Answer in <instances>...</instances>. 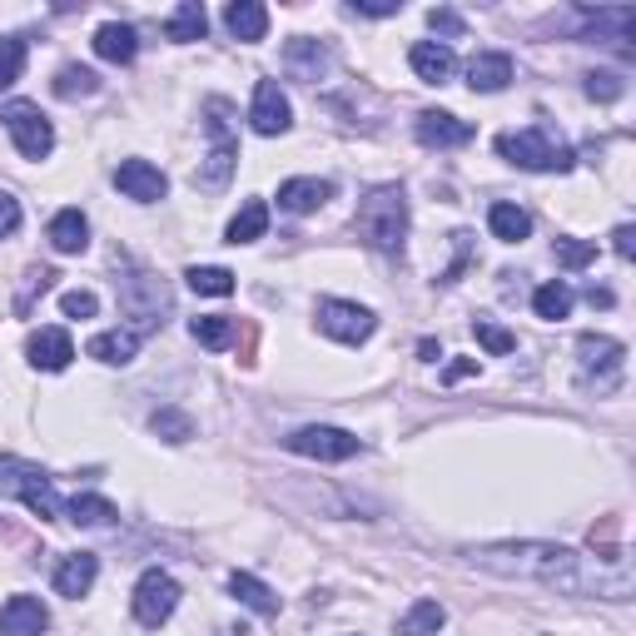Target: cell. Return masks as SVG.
I'll return each instance as SVG.
<instances>
[{
    "label": "cell",
    "instance_id": "obj_26",
    "mask_svg": "<svg viewBox=\"0 0 636 636\" xmlns=\"http://www.w3.org/2000/svg\"><path fill=\"white\" fill-rule=\"evenodd\" d=\"M264 229H268V204H264V199H248V204L229 219L224 239L239 248V244H254V239H264Z\"/></svg>",
    "mask_w": 636,
    "mask_h": 636
},
{
    "label": "cell",
    "instance_id": "obj_2",
    "mask_svg": "<svg viewBox=\"0 0 636 636\" xmlns=\"http://www.w3.org/2000/svg\"><path fill=\"white\" fill-rule=\"evenodd\" d=\"M353 229H358V239H363L368 248H378V254H398L403 239H407V194L398 184H378L373 194H363V204H358Z\"/></svg>",
    "mask_w": 636,
    "mask_h": 636
},
{
    "label": "cell",
    "instance_id": "obj_27",
    "mask_svg": "<svg viewBox=\"0 0 636 636\" xmlns=\"http://www.w3.org/2000/svg\"><path fill=\"white\" fill-rule=\"evenodd\" d=\"M139 348V333H129V328H109V333H95L85 343L89 358H99V363H129Z\"/></svg>",
    "mask_w": 636,
    "mask_h": 636
},
{
    "label": "cell",
    "instance_id": "obj_17",
    "mask_svg": "<svg viewBox=\"0 0 636 636\" xmlns=\"http://www.w3.org/2000/svg\"><path fill=\"white\" fill-rule=\"evenodd\" d=\"M95 576H99V556L95 552H70V556H60V566H55V592L60 596H85L89 586H95Z\"/></svg>",
    "mask_w": 636,
    "mask_h": 636
},
{
    "label": "cell",
    "instance_id": "obj_7",
    "mask_svg": "<svg viewBox=\"0 0 636 636\" xmlns=\"http://www.w3.org/2000/svg\"><path fill=\"white\" fill-rule=\"evenodd\" d=\"M0 119H6L10 139H15V149L25 159H45L50 149H55V129H50V119L40 115V105H30V99H10Z\"/></svg>",
    "mask_w": 636,
    "mask_h": 636
},
{
    "label": "cell",
    "instance_id": "obj_19",
    "mask_svg": "<svg viewBox=\"0 0 636 636\" xmlns=\"http://www.w3.org/2000/svg\"><path fill=\"white\" fill-rule=\"evenodd\" d=\"M507 80H512V55H502V50H483V55H473V65H467V85L483 89V95L502 89Z\"/></svg>",
    "mask_w": 636,
    "mask_h": 636
},
{
    "label": "cell",
    "instance_id": "obj_12",
    "mask_svg": "<svg viewBox=\"0 0 636 636\" xmlns=\"http://www.w3.org/2000/svg\"><path fill=\"white\" fill-rule=\"evenodd\" d=\"M115 184L125 189L129 199H139V204H155V199L169 194V179L159 165H149V159H125V165L115 169Z\"/></svg>",
    "mask_w": 636,
    "mask_h": 636
},
{
    "label": "cell",
    "instance_id": "obj_48",
    "mask_svg": "<svg viewBox=\"0 0 636 636\" xmlns=\"http://www.w3.org/2000/svg\"><path fill=\"white\" fill-rule=\"evenodd\" d=\"M467 373H477V363H473V358H457V363H447V383H457V378H467Z\"/></svg>",
    "mask_w": 636,
    "mask_h": 636
},
{
    "label": "cell",
    "instance_id": "obj_47",
    "mask_svg": "<svg viewBox=\"0 0 636 636\" xmlns=\"http://www.w3.org/2000/svg\"><path fill=\"white\" fill-rule=\"evenodd\" d=\"M612 248H616L622 258H632V254H636V229H632V224L616 229V234H612Z\"/></svg>",
    "mask_w": 636,
    "mask_h": 636
},
{
    "label": "cell",
    "instance_id": "obj_3",
    "mask_svg": "<svg viewBox=\"0 0 636 636\" xmlns=\"http://www.w3.org/2000/svg\"><path fill=\"white\" fill-rule=\"evenodd\" d=\"M497 155L517 169H537V174H566L572 169V145L552 135L547 125H532V129H517V135H497Z\"/></svg>",
    "mask_w": 636,
    "mask_h": 636
},
{
    "label": "cell",
    "instance_id": "obj_38",
    "mask_svg": "<svg viewBox=\"0 0 636 636\" xmlns=\"http://www.w3.org/2000/svg\"><path fill=\"white\" fill-rule=\"evenodd\" d=\"M20 70H25V40H20V35H6V40H0V89L15 85Z\"/></svg>",
    "mask_w": 636,
    "mask_h": 636
},
{
    "label": "cell",
    "instance_id": "obj_30",
    "mask_svg": "<svg viewBox=\"0 0 636 636\" xmlns=\"http://www.w3.org/2000/svg\"><path fill=\"white\" fill-rule=\"evenodd\" d=\"M229 592L239 596V602L248 606V612H258V616H278V596L268 592L258 576H248V572H234L229 576Z\"/></svg>",
    "mask_w": 636,
    "mask_h": 636
},
{
    "label": "cell",
    "instance_id": "obj_23",
    "mask_svg": "<svg viewBox=\"0 0 636 636\" xmlns=\"http://www.w3.org/2000/svg\"><path fill=\"white\" fill-rule=\"evenodd\" d=\"M636 30V10L616 6V10H586V35L592 40H616V45H626Z\"/></svg>",
    "mask_w": 636,
    "mask_h": 636
},
{
    "label": "cell",
    "instance_id": "obj_35",
    "mask_svg": "<svg viewBox=\"0 0 636 636\" xmlns=\"http://www.w3.org/2000/svg\"><path fill=\"white\" fill-rule=\"evenodd\" d=\"M189 333L199 338V343L204 348H229L234 343V318H224V314H204V318H194V324H189Z\"/></svg>",
    "mask_w": 636,
    "mask_h": 636
},
{
    "label": "cell",
    "instance_id": "obj_37",
    "mask_svg": "<svg viewBox=\"0 0 636 636\" xmlns=\"http://www.w3.org/2000/svg\"><path fill=\"white\" fill-rule=\"evenodd\" d=\"M99 89V75L95 70H85V65H65L55 75V95L60 99H85V95H95Z\"/></svg>",
    "mask_w": 636,
    "mask_h": 636
},
{
    "label": "cell",
    "instance_id": "obj_4",
    "mask_svg": "<svg viewBox=\"0 0 636 636\" xmlns=\"http://www.w3.org/2000/svg\"><path fill=\"white\" fill-rule=\"evenodd\" d=\"M0 497H20L40 522H55V517L65 512L50 473H40L35 463H20V457H0Z\"/></svg>",
    "mask_w": 636,
    "mask_h": 636
},
{
    "label": "cell",
    "instance_id": "obj_16",
    "mask_svg": "<svg viewBox=\"0 0 636 636\" xmlns=\"http://www.w3.org/2000/svg\"><path fill=\"white\" fill-rule=\"evenodd\" d=\"M407 65H413L417 80H427V85H447L457 70V55L453 45H437V40H417L413 50H407Z\"/></svg>",
    "mask_w": 636,
    "mask_h": 636
},
{
    "label": "cell",
    "instance_id": "obj_25",
    "mask_svg": "<svg viewBox=\"0 0 636 636\" xmlns=\"http://www.w3.org/2000/svg\"><path fill=\"white\" fill-rule=\"evenodd\" d=\"M284 65H288V75H298V80H318L328 70V50L318 45V40L298 35V40H288Z\"/></svg>",
    "mask_w": 636,
    "mask_h": 636
},
{
    "label": "cell",
    "instance_id": "obj_49",
    "mask_svg": "<svg viewBox=\"0 0 636 636\" xmlns=\"http://www.w3.org/2000/svg\"><path fill=\"white\" fill-rule=\"evenodd\" d=\"M586 298H592L596 308H612V288H596V284H592V288H586Z\"/></svg>",
    "mask_w": 636,
    "mask_h": 636
},
{
    "label": "cell",
    "instance_id": "obj_1",
    "mask_svg": "<svg viewBox=\"0 0 636 636\" xmlns=\"http://www.w3.org/2000/svg\"><path fill=\"white\" fill-rule=\"evenodd\" d=\"M467 562L497 576H527V582L556 586V592H572V596H606V602H626L632 596V562H626L622 547L582 556L556 542H492V547H473Z\"/></svg>",
    "mask_w": 636,
    "mask_h": 636
},
{
    "label": "cell",
    "instance_id": "obj_28",
    "mask_svg": "<svg viewBox=\"0 0 636 636\" xmlns=\"http://www.w3.org/2000/svg\"><path fill=\"white\" fill-rule=\"evenodd\" d=\"M204 30H209V15H204V6H199V0L174 6V15L165 20V35L179 40V45H189V40H204Z\"/></svg>",
    "mask_w": 636,
    "mask_h": 636
},
{
    "label": "cell",
    "instance_id": "obj_22",
    "mask_svg": "<svg viewBox=\"0 0 636 636\" xmlns=\"http://www.w3.org/2000/svg\"><path fill=\"white\" fill-rule=\"evenodd\" d=\"M50 244L60 248V254H85V244H89V219L80 214V209H60L55 219H50Z\"/></svg>",
    "mask_w": 636,
    "mask_h": 636
},
{
    "label": "cell",
    "instance_id": "obj_21",
    "mask_svg": "<svg viewBox=\"0 0 636 636\" xmlns=\"http://www.w3.org/2000/svg\"><path fill=\"white\" fill-rule=\"evenodd\" d=\"M135 50H139L135 25H119V20H109V25L95 30V55L109 60V65H129V60H135Z\"/></svg>",
    "mask_w": 636,
    "mask_h": 636
},
{
    "label": "cell",
    "instance_id": "obj_36",
    "mask_svg": "<svg viewBox=\"0 0 636 636\" xmlns=\"http://www.w3.org/2000/svg\"><path fill=\"white\" fill-rule=\"evenodd\" d=\"M149 427H155L165 443H189V437H194V417H189L184 407H159V413L149 417Z\"/></svg>",
    "mask_w": 636,
    "mask_h": 636
},
{
    "label": "cell",
    "instance_id": "obj_41",
    "mask_svg": "<svg viewBox=\"0 0 636 636\" xmlns=\"http://www.w3.org/2000/svg\"><path fill=\"white\" fill-rule=\"evenodd\" d=\"M622 75H612V70H592V75H586V95L592 99H622Z\"/></svg>",
    "mask_w": 636,
    "mask_h": 636
},
{
    "label": "cell",
    "instance_id": "obj_31",
    "mask_svg": "<svg viewBox=\"0 0 636 636\" xmlns=\"http://www.w3.org/2000/svg\"><path fill=\"white\" fill-rule=\"evenodd\" d=\"M65 512H70V522L75 527H109L115 522V502H105V497H95V492H75L65 502Z\"/></svg>",
    "mask_w": 636,
    "mask_h": 636
},
{
    "label": "cell",
    "instance_id": "obj_45",
    "mask_svg": "<svg viewBox=\"0 0 636 636\" xmlns=\"http://www.w3.org/2000/svg\"><path fill=\"white\" fill-rule=\"evenodd\" d=\"M427 25L443 30V35H463V15L457 10H427Z\"/></svg>",
    "mask_w": 636,
    "mask_h": 636
},
{
    "label": "cell",
    "instance_id": "obj_9",
    "mask_svg": "<svg viewBox=\"0 0 636 636\" xmlns=\"http://www.w3.org/2000/svg\"><path fill=\"white\" fill-rule=\"evenodd\" d=\"M318 328L338 343H363V338H373L378 318L363 304H348V298H318Z\"/></svg>",
    "mask_w": 636,
    "mask_h": 636
},
{
    "label": "cell",
    "instance_id": "obj_34",
    "mask_svg": "<svg viewBox=\"0 0 636 636\" xmlns=\"http://www.w3.org/2000/svg\"><path fill=\"white\" fill-rule=\"evenodd\" d=\"M184 278H189V288H194V294H209V298L234 294V274H229V268H219V264H194Z\"/></svg>",
    "mask_w": 636,
    "mask_h": 636
},
{
    "label": "cell",
    "instance_id": "obj_13",
    "mask_svg": "<svg viewBox=\"0 0 636 636\" xmlns=\"http://www.w3.org/2000/svg\"><path fill=\"white\" fill-rule=\"evenodd\" d=\"M25 358L40 373H60V368H70V358H75V343H70L65 328H40V333L25 338Z\"/></svg>",
    "mask_w": 636,
    "mask_h": 636
},
{
    "label": "cell",
    "instance_id": "obj_11",
    "mask_svg": "<svg viewBox=\"0 0 636 636\" xmlns=\"http://www.w3.org/2000/svg\"><path fill=\"white\" fill-rule=\"evenodd\" d=\"M248 125H254L258 135H284V129L294 125V105H288V95L278 89V80H258V85H254Z\"/></svg>",
    "mask_w": 636,
    "mask_h": 636
},
{
    "label": "cell",
    "instance_id": "obj_44",
    "mask_svg": "<svg viewBox=\"0 0 636 636\" xmlns=\"http://www.w3.org/2000/svg\"><path fill=\"white\" fill-rule=\"evenodd\" d=\"M20 229V199L0 189V239H10Z\"/></svg>",
    "mask_w": 636,
    "mask_h": 636
},
{
    "label": "cell",
    "instance_id": "obj_42",
    "mask_svg": "<svg viewBox=\"0 0 636 636\" xmlns=\"http://www.w3.org/2000/svg\"><path fill=\"white\" fill-rule=\"evenodd\" d=\"M95 308H99V298L89 294V288H70V294L60 298V314L65 318H95Z\"/></svg>",
    "mask_w": 636,
    "mask_h": 636
},
{
    "label": "cell",
    "instance_id": "obj_29",
    "mask_svg": "<svg viewBox=\"0 0 636 636\" xmlns=\"http://www.w3.org/2000/svg\"><path fill=\"white\" fill-rule=\"evenodd\" d=\"M487 229H492L502 244H522V239L532 234V219H527V209H517V204H492L487 209Z\"/></svg>",
    "mask_w": 636,
    "mask_h": 636
},
{
    "label": "cell",
    "instance_id": "obj_18",
    "mask_svg": "<svg viewBox=\"0 0 636 636\" xmlns=\"http://www.w3.org/2000/svg\"><path fill=\"white\" fill-rule=\"evenodd\" d=\"M328 199H333L328 179H284V184H278V209H288V214H314Z\"/></svg>",
    "mask_w": 636,
    "mask_h": 636
},
{
    "label": "cell",
    "instance_id": "obj_46",
    "mask_svg": "<svg viewBox=\"0 0 636 636\" xmlns=\"http://www.w3.org/2000/svg\"><path fill=\"white\" fill-rule=\"evenodd\" d=\"M358 15H398L403 10V0H353Z\"/></svg>",
    "mask_w": 636,
    "mask_h": 636
},
{
    "label": "cell",
    "instance_id": "obj_14",
    "mask_svg": "<svg viewBox=\"0 0 636 636\" xmlns=\"http://www.w3.org/2000/svg\"><path fill=\"white\" fill-rule=\"evenodd\" d=\"M50 626V612L40 596H10L6 606H0V636H40Z\"/></svg>",
    "mask_w": 636,
    "mask_h": 636
},
{
    "label": "cell",
    "instance_id": "obj_6",
    "mask_svg": "<svg viewBox=\"0 0 636 636\" xmlns=\"http://www.w3.org/2000/svg\"><path fill=\"white\" fill-rule=\"evenodd\" d=\"M119 308H125V314L149 333V328L165 324V314L174 308V298H169V284H165V278H155V274H129L125 284H119Z\"/></svg>",
    "mask_w": 636,
    "mask_h": 636
},
{
    "label": "cell",
    "instance_id": "obj_8",
    "mask_svg": "<svg viewBox=\"0 0 636 636\" xmlns=\"http://www.w3.org/2000/svg\"><path fill=\"white\" fill-rule=\"evenodd\" d=\"M174 606H179V582L169 572H159V566H149L135 582V622L155 632V626H165L174 616Z\"/></svg>",
    "mask_w": 636,
    "mask_h": 636
},
{
    "label": "cell",
    "instance_id": "obj_20",
    "mask_svg": "<svg viewBox=\"0 0 636 636\" xmlns=\"http://www.w3.org/2000/svg\"><path fill=\"white\" fill-rule=\"evenodd\" d=\"M234 159H239V149H234V139H214V149L204 155V165L194 169V189H224L229 184V174H234Z\"/></svg>",
    "mask_w": 636,
    "mask_h": 636
},
{
    "label": "cell",
    "instance_id": "obj_43",
    "mask_svg": "<svg viewBox=\"0 0 636 636\" xmlns=\"http://www.w3.org/2000/svg\"><path fill=\"white\" fill-rule=\"evenodd\" d=\"M50 284H55V268H30V274H25V294L15 298V308H20V314H30V298H35V294H45Z\"/></svg>",
    "mask_w": 636,
    "mask_h": 636
},
{
    "label": "cell",
    "instance_id": "obj_40",
    "mask_svg": "<svg viewBox=\"0 0 636 636\" xmlns=\"http://www.w3.org/2000/svg\"><path fill=\"white\" fill-rule=\"evenodd\" d=\"M552 254H556L562 268H586L596 258V244H586V239H556Z\"/></svg>",
    "mask_w": 636,
    "mask_h": 636
},
{
    "label": "cell",
    "instance_id": "obj_5",
    "mask_svg": "<svg viewBox=\"0 0 636 636\" xmlns=\"http://www.w3.org/2000/svg\"><path fill=\"white\" fill-rule=\"evenodd\" d=\"M576 363H582L586 383H596V393H616L626 373V348L606 333H582L576 338Z\"/></svg>",
    "mask_w": 636,
    "mask_h": 636
},
{
    "label": "cell",
    "instance_id": "obj_15",
    "mask_svg": "<svg viewBox=\"0 0 636 636\" xmlns=\"http://www.w3.org/2000/svg\"><path fill=\"white\" fill-rule=\"evenodd\" d=\"M417 139H423L427 149H457L473 139V125L447 115V109H423V115H417Z\"/></svg>",
    "mask_w": 636,
    "mask_h": 636
},
{
    "label": "cell",
    "instance_id": "obj_39",
    "mask_svg": "<svg viewBox=\"0 0 636 636\" xmlns=\"http://www.w3.org/2000/svg\"><path fill=\"white\" fill-rule=\"evenodd\" d=\"M473 333H477V343H483L492 358H502V353H512V348H517V338L507 333L502 324H492V318H477V324H473Z\"/></svg>",
    "mask_w": 636,
    "mask_h": 636
},
{
    "label": "cell",
    "instance_id": "obj_33",
    "mask_svg": "<svg viewBox=\"0 0 636 636\" xmlns=\"http://www.w3.org/2000/svg\"><path fill=\"white\" fill-rule=\"evenodd\" d=\"M572 304H576V294L562 284V278H552V284H542L532 294V308H537V318H547V324H556V318H566L572 314Z\"/></svg>",
    "mask_w": 636,
    "mask_h": 636
},
{
    "label": "cell",
    "instance_id": "obj_32",
    "mask_svg": "<svg viewBox=\"0 0 636 636\" xmlns=\"http://www.w3.org/2000/svg\"><path fill=\"white\" fill-rule=\"evenodd\" d=\"M443 622H447V612L423 596V602H413V606H407V616L398 622V636H437V632H443Z\"/></svg>",
    "mask_w": 636,
    "mask_h": 636
},
{
    "label": "cell",
    "instance_id": "obj_10",
    "mask_svg": "<svg viewBox=\"0 0 636 636\" xmlns=\"http://www.w3.org/2000/svg\"><path fill=\"white\" fill-rule=\"evenodd\" d=\"M288 447H294L298 457H318V463H348V457L363 453V443H358L353 433H343V427H298L294 437H288Z\"/></svg>",
    "mask_w": 636,
    "mask_h": 636
},
{
    "label": "cell",
    "instance_id": "obj_24",
    "mask_svg": "<svg viewBox=\"0 0 636 636\" xmlns=\"http://www.w3.org/2000/svg\"><path fill=\"white\" fill-rule=\"evenodd\" d=\"M224 25H229V35L234 40H264V30H268V10L258 6V0H234V6L224 10Z\"/></svg>",
    "mask_w": 636,
    "mask_h": 636
}]
</instances>
